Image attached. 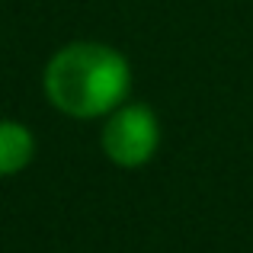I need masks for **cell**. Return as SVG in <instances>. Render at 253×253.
<instances>
[{"mask_svg":"<svg viewBox=\"0 0 253 253\" xmlns=\"http://www.w3.org/2000/svg\"><path fill=\"white\" fill-rule=\"evenodd\" d=\"M131 68L125 55L103 42H68L48 58L42 93L61 116L103 119L125 103Z\"/></svg>","mask_w":253,"mask_h":253,"instance_id":"6da1fadb","label":"cell"},{"mask_svg":"<svg viewBox=\"0 0 253 253\" xmlns=\"http://www.w3.org/2000/svg\"><path fill=\"white\" fill-rule=\"evenodd\" d=\"M103 154L109 157L116 167L135 170L154 157L157 144H161V125L157 116L144 103H122L112 109L103 122Z\"/></svg>","mask_w":253,"mask_h":253,"instance_id":"7a4b0ae2","label":"cell"},{"mask_svg":"<svg viewBox=\"0 0 253 253\" xmlns=\"http://www.w3.org/2000/svg\"><path fill=\"white\" fill-rule=\"evenodd\" d=\"M36 157V138L29 125L16 119H0V176H16Z\"/></svg>","mask_w":253,"mask_h":253,"instance_id":"3957f363","label":"cell"}]
</instances>
